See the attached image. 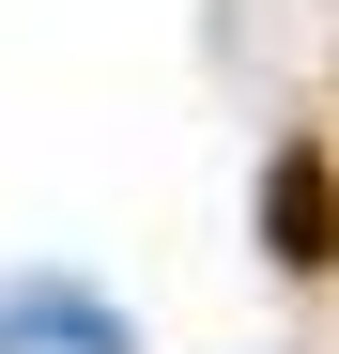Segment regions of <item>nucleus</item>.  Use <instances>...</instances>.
Listing matches in <instances>:
<instances>
[{
	"instance_id": "obj_1",
	"label": "nucleus",
	"mask_w": 339,
	"mask_h": 354,
	"mask_svg": "<svg viewBox=\"0 0 339 354\" xmlns=\"http://www.w3.org/2000/svg\"><path fill=\"white\" fill-rule=\"evenodd\" d=\"M0 354H139V324L108 308L93 277L31 262V277H0Z\"/></svg>"
},
{
	"instance_id": "obj_2",
	"label": "nucleus",
	"mask_w": 339,
	"mask_h": 354,
	"mask_svg": "<svg viewBox=\"0 0 339 354\" xmlns=\"http://www.w3.org/2000/svg\"><path fill=\"white\" fill-rule=\"evenodd\" d=\"M262 247H277V277H339V154L324 139L262 154Z\"/></svg>"
}]
</instances>
